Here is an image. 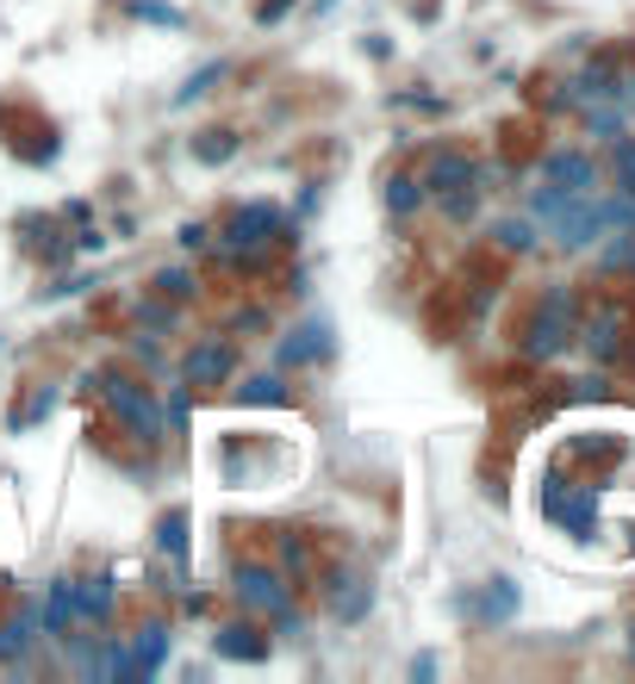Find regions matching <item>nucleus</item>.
<instances>
[{
  "instance_id": "obj_9",
  "label": "nucleus",
  "mask_w": 635,
  "mask_h": 684,
  "mask_svg": "<svg viewBox=\"0 0 635 684\" xmlns=\"http://www.w3.org/2000/svg\"><path fill=\"white\" fill-rule=\"evenodd\" d=\"M474 181H480V169H474L462 150H436V156H430V169H423V187L436 193V200H443V193L474 187Z\"/></svg>"
},
{
  "instance_id": "obj_25",
  "label": "nucleus",
  "mask_w": 635,
  "mask_h": 684,
  "mask_svg": "<svg viewBox=\"0 0 635 684\" xmlns=\"http://www.w3.org/2000/svg\"><path fill=\"white\" fill-rule=\"evenodd\" d=\"M156 286H162V299H193V293H200V281H193L188 267H162V274H156Z\"/></svg>"
},
{
  "instance_id": "obj_22",
  "label": "nucleus",
  "mask_w": 635,
  "mask_h": 684,
  "mask_svg": "<svg viewBox=\"0 0 635 684\" xmlns=\"http://www.w3.org/2000/svg\"><path fill=\"white\" fill-rule=\"evenodd\" d=\"M418 200H423V181H411V174H393V181H386V212H393V218L418 212Z\"/></svg>"
},
{
  "instance_id": "obj_12",
  "label": "nucleus",
  "mask_w": 635,
  "mask_h": 684,
  "mask_svg": "<svg viewBox=\"0 0 635 684\" xmlns=\"http://www.w3.org/2000/svg\"><path fill=\"white\" fill-rule=\"evenodd\" d=\"M125 660H132V679H150L156 665L169 660V628L162 623H144L132 635V647H125Z\"/></svg>"
},
{
  "instance_id": "obj_6",
  "label": "nucleus",
  "mask_w": 635,
  "mask_h": 684,
  "mask_svg": "<svg viewBox=\"0 0 635 684\" xmlns=\"http://www.w3.org/2000/svg\"><path fill=\"white\" fill-rule=\"evenodd\" d=\"M181 374H188V386H225L237 374V349L225 337H206L188 349V362H181Z\"/></svg>"
},
{
  "instance_id": "obj_30",
  "label": "nucleus",
  "mask_w": 635,
  "mask_h": 684,
  "mask_svg": "<svg viewBox=\"0 0 635 684\" xmlns=\"http://www.w3.org/2000/svg\"><path fill=\"white\" fill-rule=\"evenodd\" d=\"M206 243H212V230H206V225H181V249H193V255H200Z\"/></svg>"
},
{
  "instance_id": "obj_14",
  "label": "nucleus",
  "mask_w": 635,
  "mask_h": 684,
  "mask_svg": "<svg viewBox=\"0 0 635 684\" xmlns=\"http://www.w3.org/2000/svg\"><path fill=\"white\" fill-rule=\"evenodd\" d=\"M113 604H118V591H113V579L100 572V579H88V585H76V623H106L113 616Z\"/></svg>"
},
{
  "instance_id": "obj_2",
  "label": "nucleus",
  "mask_w": 635,
  "mask_h": 684,
  "mask_svg": "<svg viewBox=\"0 0 635 684\" xmlns=\"http://www.w3.org/2000/svg\"><path fill=\"white\" fill-rule=\"evenodd\" d=\"M281 230H287L281 206H274V200H250V206H237L231 230H225V249H231V262L256 267V262H262V249H269Z\"/></svg>"
},
{
  "instance_id": "obj_29",
  "label": "nucleus",
  "mask_w": 635,
  "mask_h": 684,
  "mask_svg": "<svg viewBox=\"0 0 635 684\" xmlns=\"http://www.w3.org/2000/svg\"><path fill=\"white\" fill-rule=\"evenodd\" d=\"M137 318H144V330H169L174 311H169V305H150V299H144V305H137Z\"/></svg>"
},
{
  "instance_id": "obj_21",
  "label": "nucleus",
  "mask_w": 635,
  "mask_h": 684,
  "mask_svg": "<svg viewBox=\"0 0 635 684\" xmlns=\"http://www.w3.org/2000/svg\"><path fill=\"white\" fill-rule=\"evenodd\" d=\"M156 548L169 554V560H188V516L169 511L162 523H156Z\"/></svg>"
},
{
  "instance_id": "obj_17",
  "label": "nucleus",
  "mask_w": 635,
  "mask_h": 684,
  "mask_svg": "<svg viewBox=\"0 0 635 684\" xmlns=\"http://www.w3.org/2000/svg\"><path fill=\"white\" fill-rule=\"evenodd\" d=\"M511 609H518V585H511V579H492V585L480 591V604H474V616H480V623H504Z\"/></svg>"
},
{
  "instance_id": "obj_5",
  "label": "nucleus",
  "mask_w": 635,
  "mask_h": 684,
  "mask_svg": "<svg viewBox=\"0 0 635 684\" xmlns=\"http://www.w3.org/2000/svg\"><path fill=\"white\" fill-rule=\"evenodd\" d=\"M542 187L567 193V200H586V193H598V169L586 150H548L542 156Z\"/></svg>"
},
{
  "instance_id": "obj_13",
  "label": "nucleus",
  "mask_w": 635,
  "mask_h": 684,
  "mask_svg": "<svg viewBox=\"0 0 635 684\" xmlns=\"http://www.w3.org/2000/svg\"><path fill=\"white\" fill-rule=\"evenodd\" d=\"M218 660H269V641H262V628L256 623H231V628H218Z\"/></svg>"
},
{
  "instance_id": "obj_15",
  "label": "nucleus",
  "mask_w": 635,
  "mask_h": 684,
  "mask_svg": "<svg viewBox=\"0 0 635 684\" xmlns=\"http://www.w3.org/2000/svg\"><path fill=\"white\" fill-rule=\"evenodd\" d=\"M38 628H50V635H69V628H76V579H57V585H50Z\"/></svg>"
},
{
  "instance_id": "obj_8",
  "label": "nucleus",
  "mask_w": 635,
  "mask_h": 684,
  "mask_svg": "<svg viewBox=\"0 0 635 684\" xmlns=\"http://www.w3.org/2000/svg\"><path fill=\"white\" fill-rule=\"evenodd\" d=\"M330 349H337V342H330V323H299V330H293L287 342H281V349H274V362L281 367H306V362H330Z\"/></svg>"
},
{
  "instance_id": "obj_19",
  "label": "nucleus",
  "mask_w": 635,
  "mask_h": 684,
  "mask_svg": "<svg viewBox=\"0 0 635 684\" xmlns=\"http://www.w3.org/2000/svg\"><path fill=\"white\" fill-rule=\"evenodd\" d=\"M237 404H293V392L274 380V374H256V380L237 386Z\"/></svg>"
},
{
  "instance_id": "obj_3",
  "label": "nucleus",
  "mask_w": 635,
  "mask_h": 684,
  "mask_svg": "<svg viewBox=\"0 0 635 684\" xmlns=\"http://www.w3.org/2000/svg\"><path fill=\"white\" fill-rule=\"evenodd\" d=\"M567 342H574V293H567V286H548V299H542L536 318H530L523 355H530V362H555Z\"/></svg>"
},
{
  "instance_id": "obj_27",
  "label": "nucleus",
  "mask_w": 635,
  "mask_h": 684,
  "mask_svg": "<svg viewBox=\"0 0 635 684\" xmlns=\"http://www.w3.org/2000/svg\"><path fill=\"white\" fill-rule=\"evenodd\" d=\"M132 13H137V20H150V25H181V13L162 7V0H132Z\"/></svg>"
},
{
  "instance_id": "obj_18",
  "label": "nucleus",
  "mask_w": 635,
  "mask_h": 684,
  "mask_svg": "<svg viewBox=\"0 0 635 684\" xmlns=\"http://www.w3.org/2000/svg\"><path fill=\"white\" fill-rule=\"evenodd\" d=\"M225 76H231V62H225V57H212L206 69H200V76H188V88L174 94V106H193V100H206V94H212V88H218Z\"/></svg>"
},
{
  "instance_id": "obj_11",
  "label": "nucleus",
  "mask_w": 635,
  "mask_h": 684,
  "mask_svg": "<svg viewBox=\"0 0 635 684\" xmlns=\"http://www.w3.org/2000/svg\"><path fill=\"white\" fill-rule=\"evenodd\" d=\"M32 635H38V609H32V604L7 609V616H0V660L20 665L25 653H32Z\"/></svg>"
},
{
  "instance_id": "obj_4",
  "label": "nucleus",
  "mask_w": 635,
  "mask_h": 684,
  "mask_svg": "<svg viewBox=\"0 0 635 684\" xmlns=\"http://www.w3.org/2000/svg\"><path fill=\"white\" fill-rule=\"evenodd\" d=\"M231 591H237V604L256 609V616H287V609H293L287 572H281V567H262V560H243V567L231 572Z\"/></svg>"
},
{
  "instance_id": "obj_26",
  "label": "nucleus",
  "mask_w": 635,
  "mask_h": 684,
  "mask_svg": "<svg viewBox=\"0 0 635 684\" xmlns=\"http://www.w3.org/2000/svg\"><path fill=\"white\" fill-rule=\"evenodd\" d=\"M281 567H287V572H311V548H306V535H281Z\"/></svg>"
},
{
  "instance_id": "obj_16",
  "label": "nucleus",
  "mask_w": 635,
  "mask_h": 684,
  "mask_svg": "<svg viewBox=\"0 0 635 684\" xmlns=\"http://www.w3.org/2000/svg\"><path fill=\"white\" fill-rule=\"evenodd\" d=\"M586 342H592V355H598V362H611V355H616V342H623V311H616V305H604V311H598V318L586 323Z\"/></svg>"
},
{
  "instance_id": "obj_10",
  "label": "nucleus",
  "mask_w": 635,
  "mask_h": 684,
  "mask_svg": "<svg viewBox=\"0 0 635 684\" xmlns=\"http://www.w3.org/2000/svg\"><path fill=\"white\" fill-rule=\"evenodd\" d=\"M367 609H374V585H367L362 572H337L330 579V616L337 623H362Z\"/></svg>"
},
{
  "instance_id": "obj_1",
  "label": "nucleus",
  "mask_w": 635,
  "mask_h": 684,
  "mask_svg": "<svg viewBox=\"0 0 635 684\" xmlns=\"http://www.w3.org/2000/svg\"><path fill=\"white\" fill-rule=\"evenodd\" d=\"M94 392H100V404H106V411H113V418L125 423L137 442H162V436H169V430H162V411H156V392H150V386L125 380V374H100Z\"/></svg>"
},
{
  "instance_id": "obj_28",
  "label": "nucleus",
  "mask_w": 635,
  "mask_h": 684,
  "mask_svg": "<svg viewBox=\"0 0 635 684\" xmlns=\"http://www.w3.org/2000/svg\"><path fill=\"white\" fill-rule=\"evenodd\" d=\"M50 411H57V386H44L38 399H32V411H20V418H13V430H25V423H38V418H50Z\"/></svg>"
},
{
  "instance_id": "obj_24",
  "label": "nucleus",
  "mask_w": 635,
  "mask_h": 684,
  "mask_svg": "<svg viewBox=\"0 0 635 684\" xmlns=\"http://www.w3.org/2000/svg\"><path fill=\"white\" fill-rule=\"evenodd\" d=\"M492 237H499V249H511V255H523V249L536 243L530 218H504V225H492Z\"/></svg>"
},
{
  "instance_id": "obj_32",
  "label": "nucleus",
  "mask_w": 635,
  "mask_h": 684,
  "mask_svg": "<svg viewBox=\"0 0 635 684\" xmlns=\"http://www.w3.org/2000/svg\"><path fill=\"white\" fill-rule=\"evenodd\" d=\"M169 423H174V430L188 423V392H174V399H169Z\"/></svg>"
},
{
  "instance_id": "obj_31",
  "label": "nucleus",
  "mask_w": 635,
  "mask_h": 684,
  "mask_svg": "<svg viewBox=\"0 0 635 684\" xmlns=\"http://www.w3.org/2000/svg\"><path fill=\"white\" fill-rule=\"evenodd\" d=\"M287 7H293V0H262V7H256V20L274 25V20H287Z\"/></svg>"
},
{
  "instance_id": "obj_20",
  "label": "nucleus",
  "mask_w": 635,
  "mask_h": 684,
  "mask_svg": "<svg viewBox=\"0 0 635 684\" xmlns=\"http://www.w3.org/2000/svg\"><path fill=\"white\" fill-rule=\"evenodd\" d=\"M231 156H237V137L231 132H200V137H193V162H206V169L231 162Z\"/></svg>"
},
{
  "instance_id": "obj_7",
  "label": "nucleus",
  "mask_w": 635,
  "mask_h": 684,
  "mask_svg": "<svg viewBox=\"0 0 635 684\" xmlns=\"http://www.w3.org/2000/svg\"><path fill=\"white\" fill-rule=\"evenodd\" d=\"M542 511L567 523L574 535H592V516H598V498L592 486H579V492H560V479H548V492H542Z\"/></svg>"
},
{
  "instance_id": "obj_23",
  "label": "nucleus",
  "mask_w": 635,
  "mask_h": 684,
  "mask_svg": "<svg viewBox=\"0 0 635 684\" xmlns=\"http://www.w3.org/2000/svg\"><path fill=\"white\" fill-rule=\"evenodd\" d=\"M611 162H616V187H623V200H635V137H611Z\"/></svg>"
}]
</instances>
